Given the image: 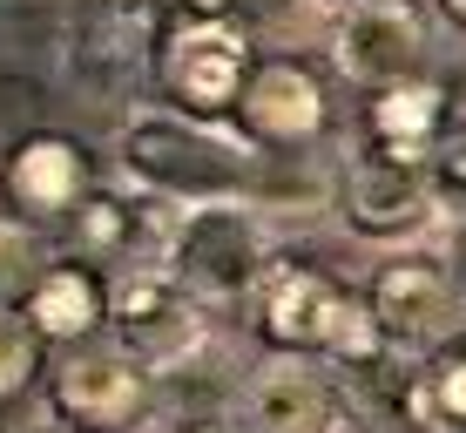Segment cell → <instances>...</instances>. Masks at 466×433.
I'll use <instances>...</instances> for the list:
<instances>
[{
  "label": "cell",
  "instance_id": "6da1fadb",
  "mask_svg": "<svg viewBox=\"0 0 466 433\" xmlns=\"http://www.w3.org/2000/svg\"><path fill=\"white\" fill-rule=\"evenodd\" d=\"M116 163L136 190H156L169 203H230L257 183V142H244L223 122H197L176 108L128 116L116 136Z\"/></svg>",
  "mask_w": 466,
  "mask_h": 433
},
{
  "label": "cell",
  "instance_id": "7a4b0ae2",
  "mask_svg": "<svg viewBox=\"0 0 466 433\" xmlns=\"http://www.w3.org/2000/svg\"><path fill=\"white\" fill-rule=\"evenodd\" d=\"M250 292H257V332L270 339V352H304V359H325V366L385 359L365 298L351 292V284L325 278V271L264 264V278H257Z\"/></svg>",
  "mask_w": 466,
  "mask_h": 433
},
{
  "label": "cell",
  "instance_id": "3957f363",
  "mask_svg": "<svg viewBox=\"0 0 466 433\" xmlns=\"http://www.w3.org/2000/svg\"><path fill=\"white\" fill-rule=\"evenodd\" d=\"M156 7V41H149V68L156 88L176 102V116L223 122L244 88L250 35L230 21V7H176V0H149Z\"/></svg>",
  "mask_w": 466,
  "mask_h": 433
},
{
  "label": "cell",
  "instance_id": "277c9868",
  "mask_svg": "<svg viewBox=\"0 0 466 433\" xmlns=\"http://www.w3.org/2000/svg\"><path fill=\"white\" fill-rule=\"evenodd\" d=\"M270 264V237L257 223L250 203H183L163 251V271L183 284L197 304H223V298H244Z\"/></svg>",
  "mask_w": 466,
  "mask_h": 433
},
{
  "label": "cell",
  "instance_id": "5b68a950",
  "mask_svg": "<svg viewBox=\"0 0 466 433\" xmlns=\"http://www.w3.org/2000/svg\"><path fill=\"white\" fill-rule=\"evenodd\" d=\"M55 420L68 433H136L149 420L156 373L142 359H128L116 339H75L55 366Z\"/></svg>",
  "mask_w": 466,
  "mask_h": 433
},
{
  "label": "cell",
  "instance_id": "8992f818",
  "mask_svg": "<svg viewBox=\"0 0 466 433\" xmlns=\"http://www.w3.org/2000/svg\"><path fill=\"white\" fill-rule=\"evenodd\" d=\"M102 325H116V345L128 359H142L149 373H169L203 345V304L163 264H116Z\"/></svg>",
  "mask_w": 466,
  "mask_h": 433
},
{
  "label": "cell",
  "instance_id": "52a82bcc",
  "mask_svg": "<svg viewBox=\"0 0 466 433\" xmlns=\"http://www.w3.org/2000/svg\"><path fill=\"white\" fill-rule=\"evenodd\" d=\"M339 211H345V231L365 237V244H399V251L420 244L432 223H440L432 183H426V156H392V149L365 142L345 170Z\"/></svg>",
  "mask_w": 466,
  "mask_h": 433
},
{
  "label": "cell",
  "instance_id": "ba28073f",
  "mask_svg": "<svg viewBox=\"0 0 466 433\" xmlns=\"http://www.w3.org/2000/svg\"><path fill=\"white\" fill-rule=\"evenodd\" d=\"M365 312L385 352H440L460 332V292L446 278V264L420 258V251H392L372 284H365Z\"/></svg>",
  "mask_w": 466,
  "mask_h": 433
},
{
  "label": "cell",
  "instance_id": "9c48e42d",
  "mask_svg": "<svg viewBox=\"0 0 466 433\" xmlns=\"http://www.w3.org/2000/svg\"><path fill=\"white\" fill-rule=\"evenodd\" d=\"M339 420L345 413L325 359H304V352H270L264 366H250L244 393L230 407L237 433H331Z\"/></svg>",
  "mask_w": 466,
  "mask_h": 433
},
{
  "label": "cell",
  "instance_id": "30bf717a",
  "mask_svg": "<svg viewBox=\"0 0 466 433\" xmlns=\"http://www.w3.org/2000/svg\"><path fill=\"white\" fill-rule=\"evenodd\" d=\"M420 61H426V21L412 0H351L339 35H331V68L372 95L420 75Z\"/></svg>",
  "mask_w": 466,
  "mask_h": 433
},
{
  "label": "cell",
  "instance_id": "8fae6325",
  "mask_svg": "<svg viewBox=\"0 0 466 433\" xmlns=\"http://www.w3.org/2000/svg\"><path fill=\"white\" fill-rule=\"evenodd\" d=\"M237 116V136L257 142V149H298V142H311L325 129V88H318V75L304 68V61H257L244 75V88H237L230 102Z\"/></svg>",
  "mask_w": 466,
  "mask_h": 433
},
{
  "label": "cell",
  "instance_id": "7c38bea8",
  "mask_svg": "<svg viewBox=\"0 0 466 433\" xmlns=\"http://www.w3.org/2000/svg\"><path fill=\"white\" fill-rule=\"evenodd\" d=\"M0 190H7L14 217L41 231V223H61V217H68L95 183H88L82 142H68V136H27V142H14V149H7Z\"/></svg>",
  "mask_w": 466,
  "mask_h": 433
},
{
  "label": "cell",
  "instance_id": "4fadbf2b",
  "mask_svg": "<svg viewBox=\"0 0 466 433\" xmlns=\"http://www.w3.org/2000/svg\"><path fill=\"white\" fill-rule=\"evenodd\" d=\"M14 312L35 325V339H95L108 318V278H95L88 258H68V264H47L35 284H27V298L14 304Z\"/></svg>",
  "mask_w": 466,
  "mask_h": 433
},
{
  "label": "cell",
  "instance_id": "5bb4252c",
  "mask_svg": "<svg viewBox=\"0 0 466 433\" xmlns=\"http://www.w3.org/2000/svg\"><path fill=\"white\" fill-rule=\"evenodd\" d=\"M446 129H453V116H446V88L432 75H406V82L379 88L365 108V142L392 156H426Z\"/></svg>",
  "mask_w": 466,
  "mask_h": 433
},
{
  "label": "cell",
  "instance_id": "9a60e30c",
  "mask_svg": "<svg viewBox=\"0 0 466 433\" xmlns=\"http://www.w3.org/2000/svg\"><path fill=\"white\" fill-rule=\"evenodd\" d=\"M406 413L420 433H466V332L440 345L432 373L406 393Z\"/></svg>",
  "mask_w": 466,
  "mask_h": 433
},
{
  "label": "cell",
  "instance_id": "2e32d148",
  "mask_svg": "<svg viewBox=\"0 0 466 433\" xmlns=\"http://www.w3.org/2000/svg\"><path fill=\"white\" fill-rule=\"evenodd\" d=\"M47 264H55V258H47V244H41L35 223L0 217V304H21L27 284H35Z\"/></svg>",
  "mask_w": 466,
  "mask_h": 433
},
{
  "label": "cell",
  "instance_id": "e0dca14e",
  "mask_svg": "<svg viewBox=\"0 0 466 433\" xmlns=\"http://www.w3.org/2000/svg\"><path fill=\"white\" fill-rule=\"evenodd\" d=\"M426 183H432L440 223H466V129H446L426 149Z\"/></svg>",
  "mask_w": 466,
  "mask_h": 433
},
{
  "label": "cell",
  "instance_id": "ac0fdd59",
  "mask_svg": "<svg viewBox=\"0 0 466 433\" xmlns=\"http://www.w3.org/2000/svg\"><path fill=\"white\" fill-rule=\"evenodd\" d=\"M35 366H41V339H35V325H27L14 304H0V399H14L35 379Z\"/></svg>",
  "mask_w": 466,
  "mask_h": 433
},
{
  "label": "cell",
  "instance_id": "d6986e66",
  "mask_svg": "<svg viewBox=\"0 0 466 433\" xmlns=\"http://www.w3.org/2000/svg\"><path fill=\"white\" fill-rule=\"evenodd\" d=\"M440 21L453 27V35H466V0H440Z\"/></svg>",
  "mask_w": 466,
  "mask_h": 433
},
{
  "label": "cell",
  "instance_id": "ffe728a7",
  "mask_svg": "<svg viewBox=\"0 0 466 433\" xmlns=\"http://www.w3.org/2000/svg\"><path fill=\"white\" fill-rule=\"evenodd\" d=\"M325 7H351V0H325Z\"/></svg>",
  "mask_w": 466,
  "mask_h": 433
},
{
  "label": "cell",
  "instance_id": "44dd1931",
  "mask_svg": "<svg viewBox=\"0 0 466 433\" xmlns=\"http://www.w3.org/2000/svg\"><path fill=\"white\" fill-rule=\"evenodd\" d=\"M331 433H351V427H345V420H339V427H331Z\"/></svg>",
  "mask_w": 466,
  "mask_h": 433
}]
</instances>
